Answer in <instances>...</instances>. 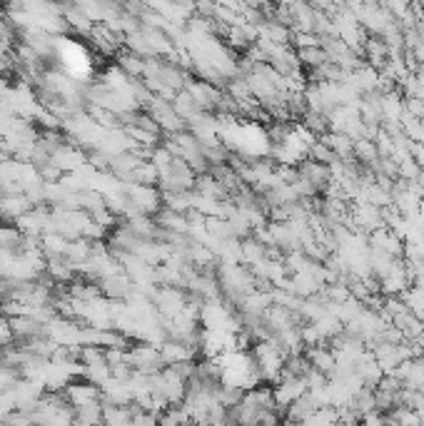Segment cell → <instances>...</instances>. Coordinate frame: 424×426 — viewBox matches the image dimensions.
<instances>
[{
	"mask_svg": "<svg viewBox=\"0 0 424 426\" xmlns=\"http://www.w3.org/2000/svg\"><path fill=\"white\" fill-rule=\"evenodd\" d=\"M322 142L330 147V150L337 155V158H350L354 152V140L350 138V135H345L342 130H330L322 135Z\"/></svg>",
	"mask_w": 424,
	"mask_h": 426,
	"instance_id": "obj_1",
	"label": "cell"
},
{
	"mask_svg": "<svg viewBox=\"0 0 424 426\" xmlns=\"http://www.w3.org/2000/svg\"><path fill=\"white\" fill-rule=\"evenodd\" d=\"M354 158L362 164L374 167V162L379 160V150H377V145H374V140H370V138L354 140Z\"/></svg>",
	"mask_w": 424,
	"mask_h": 426,
	"instance_id": "obj_2",
	"label": "cell"
},
{
	"mask_svg": "<svg viewBox=\"0 0 424 426\" xmlns=\"http://www.w3.org/2000/svg\"><path fill=\"white\" fill-rule=\"evenodd\" d=\"M307 158H312V160H317V162H325V164H330L332 162L337 155H334L330 147H327L322 140H314L312 145H310V152H307Z\"/></svg>",
	"mask_w": 424,
	"mask_h": 426,
	"instance_id": "obj_3",
	"label": "cell"
},
{
	"mask_svg": "<svg viewBox=\"0 0 424 426\" xmlns=\"http://www.w3.org/2000/svg\"><path fill=\"white\" fill-rule=\"evenodd\" d=\"M410 155H412V160L419 164L424 170V142H412L410 145Z\"/></svg>",
	"mask_w": 424,
	"mask_h": 426,
	"instance_id": "obj_4",
	"label": "cell"
}]
</instances>
